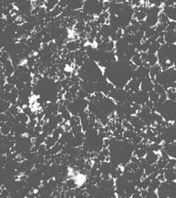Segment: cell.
<instances>
[{"instance_id":"cell-1","label":"cell","mask_w":176,"mask_h":198,"mask_svg":"<svg viewBox=\"0 0 176 198\" xmlns=\"http://www.w3.org/2000/svg\"><path fill=\"white\" fill-rule=\"evenodd\" d=\"M159 115L167 123L176 121V102L167 100L158 110Z\"/></svg>"},{"instance_id":"cell-2","label":"cell","mask_w":176,"mask_h":198,"mask_svg":"<svg viewBox=\"0 0 176 198\" xmlns=\"http://www.w3.org/2000/svg\"><path fill=\"white\" fill-rule=\"evenodd\" d=\"M153 87H154V85L150 78L147 77V78H144L143 79H141V85H140V88L142 91L145 92H150L151 91L153 90Z\"/></svg>"},{"instance_id":"cell-3","label":"cell","mask_w":176,"mask_h":198,"mask_svg":"<svg viewBox=\"0 0 176 198\" xmlns=\"http://www.w3.org/2000/svg\"><path fill=\"white\" fill-rule=\"evenodd\" d=\"M146 162L148 165H155L158 159H159V155L157 153V152H154V151H148L145 157H144Z\"/></svg>"},{"instance_id":"cell-4","label":"cell","mask_w":176,"mask_h":198,"mask_svg":"<svg viewBox=\"0 0 176 198\" xmlns=\"http://www.w3.org/2000/svg\"><path fill=\"white\" fill-rule=\"evenodd\" d=\"M164 176L166 181H175L176 180V171L174 168H165L164 172Z\"/></svg>"},{"instance_id":"cell-5","label":"cell","mask_w":176,"mask_h":198,"mask_svg":"<svg viewBox=\"0 0 176 198\" xmlns=\"http://www.w3.org/2000/svg\"><path fill=\"white\" fill-rule=\"evenodd\" d=\"M164 39L165 43L168 45H172L173 43H176V35L174 32H165Z\"/></svg>"},{"instance_id":"cell-6","label":"cell","mask_w":176,"mask_h":198,"mask_svg":"<svg viewBox=\"0 0 176 198\" xmlns=\"http://www.w3.org/2000/svg\"><path fill=\"white\" fill-rule=\"evenodd\" d=\"M160 184H161V181H159L157 178L154 179V180H151V182H150L149 187L147 188V190L148 191H156L159 187Z\"/></svg>"},{"instance_id":"cell-7","label":"cell","mask_w":176,"mask_h":198,"mask_svg":"<svg viewBox=\"0 0 176 198\" xmlns=\"http://www.w3.org/2000/svg\"><path fill=\"white\" fill-rule=\"evenodd\" d=\"M131 62H132L135 65L140 66V67L143 66V60L141 59L140 53H138V52H136V53H135V55L133 56V57H132V59H131Z\"/></svg>"},{"instance_id":"cell-8","label":"cell","mask_w":176,"mask_h":198,"mask_svg":"<svg viewBox=\"0 0 176 198\" xmlns=\"http://www.w3.org/2000/svg\"><path fill=\"white\" fill-rule=\"evenodd\" d=\"M158 56L156 55H150L148 54V57H147V60H146V63L149 64L150 67L157 64V62H158Z\"/></svg>"},{"instance_id":"cell-9","label":"cell","mask_w":176,"mask_h":198,"mask_svg":"<svg viewBox=\"0 0 176 198\" xmlns=\"http://www.w3.org/2000/svg\"><path fill=\"white\" fill-rule=\"evenodd\" d=\"M153 91H155V92H157L159 96H160V95H162V94L166 93V91H165V89L164 88V86H163V85H161L160 84H158V83L154 84Z\"/></svg>"},{"instance_id":"cell-10","label":"cell","mask_w":176,"mask_h":198,"mask_svg":"<svg viewBox=\"0 0 176 198\" xmlns=\"http://www.w3.org/2000/svg\"><path fill=\"white\" fill-rule=\"evenodd\" d=\"M158 21H159V24H162V25H168V23L170 22V20H169V19H168V17L162 12V13H159V15H158Z\"/></svg>"},{"instance_id":"cell-11","label":"cell","mask_w":176,"mask_h":198,"mask_svg":"<svg viewBox=\"0 0 176 198\" xmlns=\"http://www.w3.org/2000/svg\"><path fill=\"white\" fill-rule=\"evenodd\" d=\"M149 93V100L151 101H152L154 104L155 103H157L158 101V99H159V95L155 92V91H151L150 92H148Z\"/></svg>"},{"instance_id":"cell-12","label":"cell","mask_w":176,"mask_h":198,"mask_svg":"<svg viewBox=\"0 0 176 198\" xmlns=\"http://www.w3.org/2000/svg\"><path fill=\"white\" fill-rule=\"evenodd\" d=\"M147 16V13L144 12H135L134 13V18L136 20H137L138 21H143V20H144Z\"/></svg>"},{"instance_id":"cell-13","label":"cell","mask_w":176,"mask_h":198,"mask_svg":"<svg viewBox=\"0 0 176 198\" xmlns=\"http://www.w3.org/2000/svg\"><path fill=\"white\" fill-rule=\"evenodd\" d=\"M156 170H157V168H156L155 165H148V166L145 167V169H144V174H145L146 176H149V175H151L152 173H154Z\"/></svg>"},{"instance_id":"cell-14","label":"cell","mask_w":176,"mask_h":198,"mask_svg":"<svg viewBox=\"0 0 176 198\" xmlns=\"http://www.w3.org/2000/svg\"><path fill=\"white\" fill-rule=\"evenodd\" d=\"M176 28V22L175 21H170L166 27L165 32H174Z\"/></svg>"},{"instance_id":"cell-15","label":"cell","mask_w":176,"mask_h":198,"mask_svg":"<svg viewBox=\"0 0 176 198\" xmlns=\"http://www.w3.org/2000/svg\"><path fill=\"white\" fill-rule=\"evenodd\" d=\"M82 131H83V129H82L81 124L76 125V126H74V127H72V128L71 129V132L73 135L78 134V133H80V132H82Z\"/></svg>"},{"instance_id":"cell-16","label":"cell","mask_w":176,"mask_h":198,"mask_svg":"<svg viewBox=\"0 0 176 198\" xmlns=\"http://www.w3.org/2000/svg\"><path fill=\"white\" fill-rule=\"evenodd\" d=\"M176 166V159L170 158L166 164V168H174Z\"/></svg>"},{"instance_id":"cell-17","label":"cell","mask_w":176,"mask_h":198,"mask_svg":"<svg viewBox=\"0 0 176 198\" xmlns=\"http://www.w3.org/2000/svg\"><path fill=\"white\" fill-rule=\"evenodd\" d=\"M131 197L132 198H143L142 195H141V194H140V190H138V189H136L134 191V193L132 194Z\"/></svg>"},{"instance_id":"cell-18","label":"cell","mask_w":176,"mask_h":198,"mask_svg":"<svg viewBox=\"0 0 176 198\" xmlns=\"http://www.w3.org/2000/svg\"><path fill=\"white\" fill-rule=\"evenodd\" d=\"M157 42L161 45V46H163V45H165V39H164V37H158V39H157Z\"/></svg>"},{"instance_id":"cell-19","label":"cell","mask_w":176,"mask_h":198,"mask_svg":"<svg viewBox=\"0 0 176 198\" xmlns=\"http://www.w3.org/2000/svg\"><path fill=\"white\" fill-rule=\"evenodd\" d=\"M174 8L176 9V1H175V5H174Z\"/></svg>"}]
</instances>
